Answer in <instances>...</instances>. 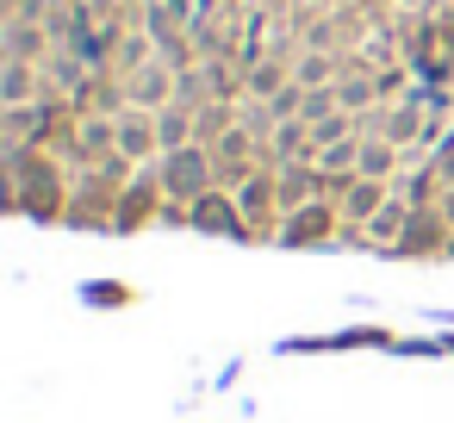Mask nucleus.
<instances>
[{
  "mask_svg": "<svg viewBox=\"0 0 454 423\" xmlns=\"http://www.w3.org/2000/svg\"><path fill=\"white\" fill-rule=\"evenodd\" d=\"M20 218L454 262V0H0Z\"/></svg>",
  "mask_w": 454,
  "mask_h": 423,
  "instance_id": "obj_1",
  "label": "nucleus"
}]
</instances>
